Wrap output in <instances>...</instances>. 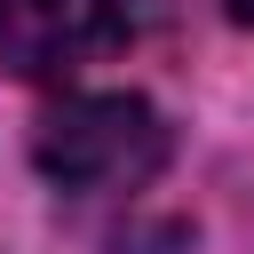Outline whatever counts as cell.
Returning a JSON list of instances; mask_svg holds the SVG:
<instances>
[{"label":"cell","mask_w":254,"mask_h":254,"mask_svg":"<svg viewBox=\"0 0 254 254\" xmlns=\"http://www.w3.org/2000/svg\"><path fill=\"white\" fill-rule=\"evenodd\" d=\"M127 40V0H0V64L16 79H64Z\"/></svg>","instance_id":"obj_2"},{"label":"cell","mask_w":254,"mask_h":254,"mask_svg":"<svg viewBox=\"0 0 254 254\" xmlns=\"http://www.w3.org/2000/svg\"><path fill=\"white\" fill-rule=\"evenodd\" d=\"M222 16H230V24H246V32H254V0H222Z\"/></svg>","instance_id":"obj_3"},{"label":"cell","mask_w":254,"mask_h":254,"mask_svg":"<svg viewBox=\"0 0 254 254\" xmlns=\"http://www.w3.org/2000/svg\"><path fill=\"white\" fill-rule=\"evenodd\" d=\"M32 159L56 190H79V198L143 190L167 167V119L143 95H64L32 127Z\"/></svg>","instance_id":"obj_1"}]
</instances>
